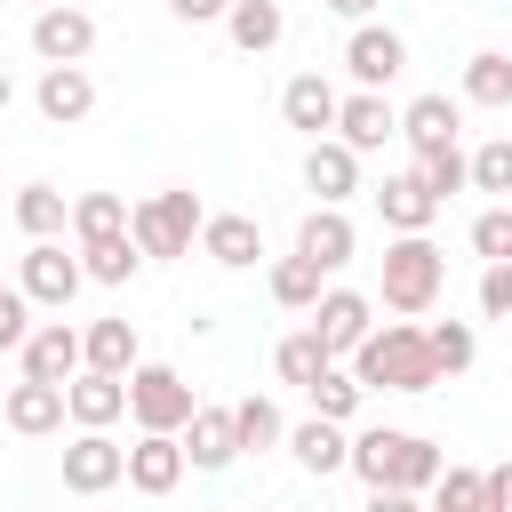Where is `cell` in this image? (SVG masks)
Masks as SVG:
<instances>
[{
	"instance_id": "obj_1",
	"label": "cell",
	"mask_w": 512,
	"mask_h": 512,
	"mask_svg": "<svg viewBox=\"0 0 512 512\" xmlns=\"http://www.w3.org/2000/svg\"><path fill=\"white\" fill-rule=\"evenodd\" d=\"M448 288V256L432 248V232H408V240H384L376 256V304L400 312V320H424Z\"/></svg>"
},
{
	"instance_id": "obj_2",
	"label": "cell",
	"mask_w": 512,
	"mask_h": 512,
	"mask_svg": "<svg viewBox=\"0 0 512 512\" xmlns=\"http://www.w3.org/2000/svg\"><path fill=\"white\" fill-rule=\"evenodd\" d=\"M352 376H360L368 392H432V384H440L432 344H424L416 320H384V328L352 352Z\"/></svg>"
},
{
	"instance_id": "obj_3",
	"label": "cell",
	"mask_w": 512,
	"mask_h": 512,
	"mask_svg": "<svg viewBox=\"0 0 512 512\" xmlns=\"http://www.w3.org/2000/svg\"><path fill=\"white\" fill-rule=\"evenodd\" d=\"M200 224H208V208H200L192 192H152V200H136L128 240L144 248V264H176V256H192Z\"/></svg>"
},
{
	"instance_id": "obj_4",
	"label": "cell",
	"mask_w": 512,
	"mask_h": 512,
	"mask_svg": "<svg viewBox=\"0 0 512 512\" xmlns=\"http://www.w3.org/2000/svg\"><path fill=\"white\" fill-rule=\"evenodd\" d=\"M16 288H24V304H32V312L64 320V312H72V296L88 288L80 248H64V240H32V248L16 256Z\"/></svg>"
},
{
	"instance_id": "obj_5",
	"label": "cell",
	"mask_w": 512,
	"mask_h": 512,
	"mask_svg": "<svg viewBox=\"0 0 512 512\" xmlns=\"http://www.w3.org/2000/svg\"><path fill=\"white\" fill-rule=\"evenodd\" d=\"M192 384L168 368V360H144L136 376H128V416H136V432H184L192 424Z\"/></svg>"
},
{
	"instance_id": "obj_6",
	"label": "cell",
	"mask_w": 512,
	"mask_h": 512,
	"mask_svg": "<svg viewBox=\"0 0 512 512\" xmlns=\"http://www.w3.org/2000/svg\"><path fill=\"white\" fill-rule=\"evenodd\" d=\"M456 136H464V96H448V88H424V96H408V104H400V144H408L416 160H432V152H456Z\"/></svg>"
},
{
	"instance_id": "obj_7",
	"label": "cell",
	"mask_w": 512,
	"mask_h": 512,
	"mask_svg": "<svg viewBox=\"0 0 512 512\" xmlns=\"http://www.w3.org/2000/svg\"><path fill=\"white\" fill-rule=\"evenodd\" d=\"M32 56H40V64H88V56H96V16H88L80 0H48V8L32 16Z\"/></svg>"
},
{
	"instance_id": "obj_8",
	"label": "cell",
	"mask_w": 512,
	"mask_h": 512,
	"mask_svg": "<svg viewBox=\"0 0 512 512\" xmlns=\"http://www.w3.org/2000/svg\"><path fill=\"white\" fill-rule=\"evenodd\" d=\"M344 72H352V88H392L400 72H408V40L392 32V24H352L344 32Z\"/></svg>"
},
{
	"instance_id": "obj_9",
	"label": "cell",
	"mask_w": 512,
	"mask_h": 512,
	"mask_svg": "<svg viewBox=\"0 0 512 512\" xmlns=\"http://www.w3.org/2000/svg\"><path fill=\"white\" fill-rule=\"evenodd\" d=\"M16 368H24V384H72L88 368V344H80L72 320H40L24 336V352H16Z\"/></svg>"
},
{
	"instance_id": "obj_10",
	"label": "cell",
	"mask_w": 512,
	"mask_h": 512,
	"mask_svg": "<svg viewBox=\"0 0 512 512\" xmlns=\"http://www.w3.org/2000/svg\"><path fill=\"white\" fill-rule=\"evenodd\" d=\"M128 480V448L112 432H72L64 440V488L72 496H112Z\"/></svg>"
},
{
	"instance_id": "obj_11",
	"label": "cell",
	"mask_w": 512,
	"mask_h": 512,
	"mask_svg": "<svg viewBox=\"0 0 512 512\" xmlns=\"http://www.w3.org/2000/svg\"><path fill=\"white\" fill-rule=\"evenodd\" d=\"M304 328H320V344H328L336 360H352V352L376 336V296H360V288H328V296L312 304Z\"/></svg>"
},
{
	"instance_id": "obj_12",
	"label": "cell",
	"mask_w": 512,
	"mask_h": 512,
	"mask_svg": "<svg viewBox=\"0 0 512 512\" xmlns=\"http://www.w3.org/2000/svg\"><path fill=\"white\" fill-rule=\"evenodd\" d=\"M32 112H40L48 128H80V120L96 112V80H88V64H40V80H32Z\"/></svg>"
},
{
	"instance_id": "obj_13",
	"label": "cell",
	"mask_w": 512,
	"mask_h": 512,
	"mask_svg": "<svg viewBox=\"0 0 512 512\" xmlns=\"http://www.w3.org/2000/svg\"><path fill=\"white\" fill-rule=\"evenodd\" d=\"M336 112H344V96H336V80H320V72H296V80L280 88V120H288L304 144L336 136Z\"/></svg>"
},
{
	"instance_id": "obj_14",
	"label": "cell",
	"mask_w": 512,
	"mask_h": 512,
	"mask_svg": "<svg viewBox=\"0 0 512 512\" xmlns=\"http://www.w3.org/2000/svg\"><path fill=\"white\" fill-rule=\"evenodd\" d=\"M392 136H400V104H392V96H376V88H352V96H344V112H336V144H352V152L368 160V152H384Z\"/></svg>"
},
{
	"instance_id": "obj_15",
	"label": "cell",
	"mask_w": 512,
	"mask_h": 512,
	"mask_svg": "<svg viewBox=\"0 0 512 512\" xmlns=\"http://www.w3.org/2000/svg\"><path fill=\"white\" fill-rule=\"evenodd\" d=\"M376 216H384V232H392V240H408V232H432L440 200H432V184H424L416 168H392V176L376 184Z\"/></svg>"
},
{
	"instance_id": "obj_16",
	"label": "cell",
	"mask_w": 512,
	"mask_h": 512,
	"mask_svg": "<svg viewBox=\"0 0 512 512\" xmlns=\"http://www.w3.org/2000/svg\"><path fill=\"white\" fill-rule=\"evenodd\" d=\"M0 416H8V432H16V440H48V432H64V424H72L64 384H24V376L0 392Z\"/></svg>"
},
{
	"instance_id": "obj_17",
	"label": "cell",
	"mask_w": 512,
	"mask_h": 512,
	"mask_svg": "<svg viewBox=\"0 0 512 512\" xmlns=\"http://www.w3.org/2000/svg\"><path fill=\"white\" fill-rule=\"evenodd\" d=\"M184 440L176 432H136V448H128V488L136 496H176L184 488Z\"/></svg>"
},
{
	"instance_id": "obj_18",
	"label": "cell",
	"mask_w": 512,
	"mask_h": 512,
	"mask_svg": "<svg viewBox=\"0 0 512 512\" xmlns=\"http://www.w3.org/2000/svg\"><path fill=\"white\" fill-rule=\"evenodd\" d=\"M304 192H312L320 208H344V200L360 192V152H352V144H336V136L304 144Z\"/></svg>"
},
{
	"instance_id": "obj_19",
	"label": "cell",
	"mask_w": 512,
	"mask_h": 512,
	"mask_svg": "<svg viewBox=\"0 0 512 512\" xmlns=\"http://www.w3.org/2000/svg\"><path fill=\"white\" fill-rule=\"evenodd\" d=\"M200 256L224 264V272H256V256H264V224L240 216V208H216V216L200 224Z\"/></svg>"
},
{
	"instance_id": "obj_20",
	"label": "cell",
	"mask_w": 512,
	"mask_h": 512,
	"mask_svg": "<svg viewBox=\"0 0 512 512\" xmlns=\"http://www.w3.org/2000/svg\"><path fill=\"white\" fill-rule=\"evenodd\" d=\"M64 408H72V432H112V424L128 416V376H96V368H80V376L64 384Z\"/></svg>"
},
{
	"instance_id": "obj_21",
	"label": "cell",
	"mask_w": 512,
	"mask_h": 512,
	"mask_svg": "<svg viewBox=\"0 0 512 512\" xmlns=\"http://www.w3.org/2000/svg\"><path fill=\"white\" fill-rule=\"evenodd\" d=\"M296 256H304V264H320V272H344V264L360 256L352 216H344V208H312V216L296 224Z\"/></svg>"
},
{
	"instance_id": "obj_22",
	"label": "cell",
	"mask_w": 512,
	"mask_h": 512,
	"mask_svg": "<svg viewBox=\"0 0 512 512\" xmlns=\"http://www.w3.org/2000/svg\"><path fill=\"white\" fill-rule=\"evenodd\" d=\"M176 440H184V464H192V472H224V464L240 456L232 408H216V400H200V408H192V424H184Z\"/></svg>"
},
{
	"instance_id": "obj_23",
	"label": "cell",
	"mask_w": 512,
	"mask_h": 512,
	"mask_svg": "<svg viewBox=\"0 0 512 512\" xmlns=\"http://www.w3.org/2000/svg\"><path fill=\"white\" fill-rule=\"evenodd\" d=\"M288 456H296L312 480H328V472H352V424L304 416V424H288Z\"/></svg>"
},
{
	"instance_id": "obj_24",
	"label": "cell",
	"mask_w": 512,
	"mask_h": 512,
	"mask_svg": "<svg viewBox=\"0 0 512 512\" xmlns=\"http://www.w3.org/2000/svg\"><path fill=\"white\" fill-rule=\"evenodd\" d=\"M80 344H88V368H96V376H136V368H144V336H136V320H120V312L88 320Z\"/></svg>"
},
{
	"instance_id": "obj_25",
	"label": "cell",
	"mask_w": 512,
	"mask_h": 512,
	"mask_svg": "<svg viewBox=\"0 0 512 512\" xmlns=\"http://www.w3.org/2000/svg\"><path fill=\"white\" fill-rule=\"evenodd\" d=\"M224 40H232L240 56H264V48H280V40H288V8H280V0H232Z\"/></svg>"
},
{
	"instance_id": "obj_26",
	"label": "cell",
	"mask_w": 512,
	"mask_h": 512,
	"mask_svg": "<svg viewBox=\"0 0 512 512\" xmlns=\"http://www.w3.org/2000/svg\"><path fill=\"white\" fill-rule=\"evenodd\" d=\"M264 288H272V304H280V312H304V320H312V304L328 296V272H320V264H304V256L288 248V256H272Z\"/></svg>"
},
{
	"instance_id": "obj_27",
	"label": "cell",
	"mask_w": 512,
	"mask_h": 512,
	"mask_svg": "<svg viewBox=\"0 0 512 512\" xmlns=\"http://www.w3.org/2000/svg\"><path fill=\"white\" fill-rule=\"evenodd\" d=\"M464 104H480V112H512V56L504 48H472L464 56V88H456Z\"/></svg>"
},
{
	"instance_id": "obj_28",
	"label": "cell",
	"mask_w": 512,
	"mask_h": 512,
	"mask_svg": "<svg viewBox=\"0 0 512 512\" xmlns=\"http://www.w3.org/2000/svg\"><path fill=\"white\" fill-rule=\"evenodd\" d=\"M272 368H280V384H296V392H312L328 368H336V352L320 344V328H296V336H280L272 344Z\"/></svg>"
},
{
	"instance_id": "obj_29",
	"label": "cell",
	"mask_w": 512,
	"mask_h": 512,
	"mask_svg": "<svg viewBox=\"0 0 512 512\" xmlns=\"http://www.w3.org/2000/svg\"><path fill=\"white\" fill-rule=\"evenodd\" d=\"M232 432H240V456H264V448H288V416H280V400H264V392H248V400H232Z\"/></svg>"
},
{
	"instance_id": "obj_30",
	"label": "cell",
	"mask_w": 512,
	"mask_h": 512,
	"mask_svg": "<svg viewBox=\"0 0 512 512\" xmlns=\"http://www.w3.org/2000/svg\"><path fill=\"white\" fill-rule=\"evenodd\" d=\"M16 224H24V240H64L72 232V200L56 184H24L16 192Z\"/></svg>"
},
{
	"instance_id": "obj_31",
	"label": "cell",
	"mask_w": 512,
	"mask_h": 512,
	"mask_svg": "<svg viewBox=\"0 0 512 512\" xmlns=\"http://www.w3.org/2000/svg\"><path fill=\"white\" fill-rule=\"evenodd\" d=\"M128 216H136V200H120V192H80V200H72V240H80V248H88V240H120Z\"/></svg>"
},
{
	"instance_id": "obj_32",
	"label": "cell",
	"mask_w": 512,
	"mask_h": 512,
	"mask_svg": "<svg viewBox=\"0 0 512 512\" xmlns=\"http://www.w3.org/2000/svg\"><path fill=\"white\" fill-rule=\"evenodd\" d=\"M400 440H408V432H392V424H360V432H352V472H360V488H392Z\"/></svg>"
},
{
	"instance_id": "obj_33",
	"label": "cell",
	"mask_w": 512,
	"mask_h": 512,
	"mask_svg": "<svg viewBox=\"0 0 512 512\" xmlns=\"http://www.w3.org/2000/svg\"><path fill=\"white\" fill-rule=\"evenodd\" d=\"M80 272H88L96 288H128V280L144 272V248H136L128 232H120V240H88V248H80Z\"/></svg>"
},
{
	"instance_id": "obj_34",
	"label": "cell",
	"mask_w": 512,
	"mask_h": 512,
	"mask_svg": "<svg viewBox=\"0 0 512 512\" xmlns=\"http://www.w3.org/2000/svg\"><path fill=\"white\" fill-rule=\"evenodd\" d=\"M304 400H312V416H328V424H360V408H368V384H360V376L336 360V368H328V376H320Z\"/></svg>"
},
{
	"instance_id": "obj_35",
	"label": "cell",
	"mask_w": 512,
	"mask_h": 512,
	"mask_svg": "<svg viewBox=\"0 0 512 512\" xmlns=\"http://www.w3.org/2000/svg\"><path fill=\"white\" fill-rule=\"evenodd\" d=\"M440 472H448V448H440V440H424V432H408V440H400V464H392V488L432 496V488H440Z\"/></svg>"
},
{
	"instance_id": "obj_36",
	"label": "cell",
	"mask_w": 512,
	"mask_h": 512,
	"mask_svg": "<svg viewBox=\"0 0 512 512\" xmlns=\"http://www.w3.org/2000/svg\"><path fill=\"white\" fill-rule=\"evenodd\" d=\"M424 344H432L440 384H448V376H464V368L480 360V328H472V320H432V328H424Z\"/></svg>"
},
{
	"instance_id": "obj_37",
	"label": "cell",
	"mask_w": 512,
	"mask_h": 512,
	"mask_svg": "<svg viewBox=\"0 0 512 512\" xmlns=\"http://www.w3.org/2000/svg\"><path fill=\"white\" fill-rule=\"evenodd\" d=\"M416 176H424V184H432V200L448 208L456 192H472V152H464V144H456V152H432V160H416Z\"/></svg>"
},
{
	"instance_id": "obj_38",
	"label": "cell",
	"mask_w": 512,
	"mask_h": 512,
	"mask_svg": "<svg viewBox=\"0 0 512 512\" xmlns=\"http://www.w3.org/2000/svg\"><path fill=\"white\" fill-rule=\"evenodd\" d=\"M472 192H512V136H480L472 144Z\"/></svg>"
},
{
	"instance_id": "obj_39",
	"label": "cell",
	"mask_w": 512,
	"mask_h": 512,
	"mask_svg": "<svg viewBox=\"0 0 512 512\" xmlns=\"http://www.w3.org/2000/svg\"><path fill=\"white\" fill-rule=\"evenodd\" d=\"M472 256H480V264H512V208H504V200L472 216Z\"/></svg>"
},
{
	"instance_id": "obj_40",
	"label": "cell",
	"mask_w": 512,
	"mask_h": 512,
	"mask_svg": "<svg viewBox=\"0 0 512 512\" xmlns=\"http://www.w3.org/2000/svg\"><path fill=\"white\" fill-rule=\"evenodd\" d=\"M432 512H480V464H448L432 488Z\"/></svg>"
},
{
	"instance_id": "obj_41",
	"label": "cell",
	"mask_w": 512,
	"mask_h": 512,
	"mask_svg": "<svg viewBox=\"0 0 512 512\" xmlns=\"http://www.w3.org/2000/svg\"><path fill=\"white\" fill-rule=\"evenodd\" d=\"M480 320H512V264H480Z\"/></svg>"
},
{
	"instance_id": "obj_42",
	"label": "cell",
	"mask_w": 512,
	"mask_h": 512,
	"mask_svg": "<svg viewBox=\"0 0 512 512\" xmlns=\"http://www.w3.org/2000/svg\"><path fill=\"white\" fill-rule=\"evenodd\" d=\"M40 320H32V304H24V288H8L0 296V352H24V336H32Z\"/></svg>"
},
{
	"instance_id": "obj_43",
	"label": "cell",
	"mask_w": 512,
	"mask_h": 512,
	"mask_svg": "<svg viewBox=\"0 0 512 512\" xmlns=\"http://www.w3.org/2000/svg\"><path fill=\"white\" fill-rule=\"evenodd\" d=\"M480 512H512V456L480 472Z\"/></svg>"
},
{
	"instance_id": "obj_44",
	"label": "cell",
	"mask_w": 512,
	"mask_h": 512,
	"mask_svg": "<svg viewBox=\"0 0 512 512\" xmlns=\"http://www.w3.org/2000/svg\"><path fill=\"white\" fill-rule=\"evenodd\" d=\"M168 16H176V24H224L232 0H168Z\"/></svg>"
},
{
	"instance_id": "obj_45",
	"label": "cell",
	"mask_w": 512,
	"mask_h": 512,
	"mask_svg": "<svg viewBox=\"0 0 512 512\" xmlns=\"http://www.w3.org/2000/svg\"><path fill=\"white\" fill-rule=\"evenodd\" d=\"M360 512H432L424 496H408V488H368V504Z\"/></svg>"
},
{
	"instance_id": "obj_46",
	"label": "cell",
	"mask_w": 512,
	"mask_h": 512,
	"mask_svg": "<svg viewBox=\"0 0 512 512\" xmlns=\"http://www.w3.org/2000/svg\"><path fill=\"white\" fill-rule=\"evenodd\" d=\"M328 16H344V24H376V0H320Z\"/></svg>"
},
{
	"instance_id": "obj_47",
	"label": "cell",
	"mask_w": 512,
	"mask_h": 512,
	"mask_svg": "<svg viewBox=\"0 0 512 512\" xmlns=\"http://www.w3.org/2000/svg\"><path fill=\"white\" fill-rule=\"evenodd\" d=\"M8 104H16V80H8V72H0V112H8Z\"/></svg>"
},
{
	"instance_id": "obj_48",
	"label": "cell",
	"mask_w": 512,
	"mask_h": 512,
	"mask_svg": "<svg viewBox=\"0 0 512 512\" xmlns=\"http://www.w3.org/2000/svg\"><path fill=\"white\" fill-rule=\"evenodd\" d=\"M8 288H16V280H8V272H0V296H8Z\"/></svg>"
},
{
	"instance_id": "obj_49",
	"label": "cell",
	"mask_w": 512,
	"mask_h": 512,
	"mask_svg": "<svg viewBox=\"0 0 512 512\" xmlns=\"http://www.w3.org/2000/svg\"><path fill=\"white\" fill-rule=\"evenodd\" d=\"M264 512H280V504H264Z\"/></svg>"
}]
</instances>
